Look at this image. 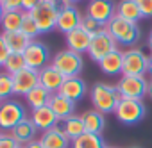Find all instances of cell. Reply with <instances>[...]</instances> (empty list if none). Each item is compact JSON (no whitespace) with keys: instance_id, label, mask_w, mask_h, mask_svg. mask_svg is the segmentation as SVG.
Wrapping results in <instances>:
<instances>
[{"instance_id":"cell-38","label":"cell","mask_w":152,"mask_h":148,"mask_svg":"<svg viewBox=\"0 0 152 148\" xmlns=\"http://www.w3.org/2000/svg\"><path fill=\"white\" fill-rule=\"evenodd\" d=\"M23 148H45L43 144H41V141L38 139V141H32V143H29V144H25Z\"/></svg>"},{"instance_id":"cell-41","label":"cell","mask_w":152,"mask_h":148,"mask_svg":"<svg viewBox=\"0 0 152 148\" xmlns=\"http://www.w3.org/2000/svg\"><path fill=\"white\" fill-rule=\"evenodd\" d=\"M148 48L152 50V30H150V34H148Z\"/></svg>"},{"instance_id":"cell-34","label":"cell","mask_w":152,"mask_h":148,"mask_svg":"<svg viewBox=\"0 0 152 148\" xmlns=\"http://www.w3.org/2000/svg\"><path fill=\"white\" fill-rule=\"evenodd\" d=\"M9 55H11V50H9V46H7L4 36L0 34V66L6 64V61L9 59Z\"/></svg>"},{"instance_id":"cell-9","label":"cell","mask_w":152,"mask_h":148,"mask_svg":"<svg viewBox=\"0 0 152 148\" xmlns=\"http://www.w3.org/2000/svg\"><path fill=\"white\" fill-rule=\"evenodd\" d=\"M25 109L23 105H20L15 100H4L0 104V128L6 130H13L20 121H23L25 116Z\"/></svg>"},{"instance_id":"cell-4","label":"cell","mask_w":152,"mask_h":148,"mask_svg":"<svg viewBox=\"0 0 152 148\" xmlns=\"http://www.w3.org/2000/svg\"><path fill=\"white\" fill-rule=\"evenodd\" d=\"M145 104L141 100L136 98H120L116 109H115V116L120 123L124 125H136L145 118Z\"/></svg>"},{"instance_id":"cell-17","label":"cell","mask_w":152,"mask_h":148,"mask_svg":"<svg viewBox=\"0 0 152 148\" xmlns=\"http://www.w3.org/2000/svg\"><path fill=\"white\" fill-rule=\"evenodd\" d=\"M90 43H91V34H88L84 29L77 27L73 29L72 32L66 34V45H68V50H73L77 54H84L88 52L90 48Z\"/></svg>"},{"instance_id":"cell-26","label":"cell","mask_w":152,"mask_h":148,"mask_svg":"<svg viewBox=\"0 0 152 148\" xmlns=\"http://www.w3.org/2000/svg\"><path fill=\"white\" fill-rule=\"evenodd\" d=\"M70 146L72 148H107L100 134H90V132H84L81 137L73 139Z\"/></svg>"},{"instance_id":"cell-24","label":"cell","mask_w":152,"mask_h":148,"mask_svg":"<svg viewBox=\"0 0 152 148\" xmlns=\"http://www.w3.org/2000/svg\"><path fill=\"white\" fill-rule=\"evenodd\" d=\"M83 116V121H84V128L86 132L90 134H102L104 130V125H106V120H104V114L99 112V111H86Z\"/></svg>"},{"instance_id":"cell-39","label":"cell","mask_w":152,"mask_h":148,"mask_svg":"<svg viewBox=\"0 0 152 148\" xmlns=\"http://www.w3.org/2000/svg\"><path fill=\"white\" fill-rule=\"evenodd\" d=\"M147 95L152 98V81H148V89H147Z\"/></svg>"},{"instance_id":"cell-7","label":"cell","mask_w":152,"mask_h":148,"mask_svg":"<svg viewBox=\"0 0 152 148\" xmlns=\"http://www.w3.org/2000/svg\"><path fill=\"white\" fill-rule=\"evenodd\" d=\"M116 89L122 98H136L141 100L147 95L148 89V81L145 77H136V75H122V79L116 84Z\"/></svg>"},{"instance_id":"cell-3","label":"cell","mask_w":152,"mask_h":148,"mask_svg":"<svg viewBox=\"0 0 152 148\" xmlns=\"http://www.w3.org/2000/svg\"><path fill=\"white\" fill-rule=\"evenodd\" d=\"M61 75H64L66 79L68 77H79V73L83 70V55L73 52V50H61L57 52L54 57H52V62H50Z\"/></svg>"},{"instance_id":"cell-25","label":"cell","mask_w":152,"mask_h":148,"mask_svg":"<svg viewBox=\"0 0 152 148\" xmlns=\"http://www.w3.org/2000/svg\"><path fill=\"white\" fill-rule=\"evenodd\" d=\"M50 96H52L50 91H47L43 86H36L31 93L25 95V100H27V104L31 105V109H39V107L48 105Z\"/></svg>"},{"instance_id":"cell-37","label":"cell","mask_w":152,"mask_h":148,"mask_svg":"<svg viewBox=\"0 0 152 148\" xmlns=\"http://www.w3.org/2000/svg\"><path fill=\"white\" fill-rule=\"evenodd\" d=\"M41 2V0H22V11H27V13H31L38 4Z\"/></svg>"},{"instance_id":"cell-22","label":"cell","mask_w":152,"mask_h":148,"mask_svg":"<svg viewBox=\"0 0 152 148\" xmlns=\"http://www.w3.org/2000/svg\"><path fill=\"white\" fill-rule=\"evenodd\" d=\"M41 144L45 148H68L72 144V141L66 137V134L56 130V128H50L47 132H43V136L39 137Z\"/></svg>"},{"instance_id":"cell-18","label":"cell","mask_w":152,"mask_h":148,"mask_svg":"<svg viewBox=\"0 0 152 148\" xmlns=\"http://www.w3.org/2000/svg\"><path fill=\"white\" fill-rule=\"evenodd\" d=\"M48 107L54 111V114L61 120H66L70 116H73V111H75V102L68 100L66 96L59 95V93H54L48 100Z\"/></svg>"},{"instance_id":"cell-10","label":"cell","mask_w":152,"mask_h":148,"mask_svg":"<svg viewBox=\"0 0 152 148\" xmlns=\"http://www.w3.org/2000/svg\"><path fill=\"white\" fill-rule=\"evenodd\" d=\"M113 50H116V41L113 39V36L104 29L102 32L91 36V43H90V48H88V55L100 62L107 54H111Z\"/></svg>"},{"instance_id":"cell-46","label":"cell","mask_w":152,"mask_h":148,"mask_svg":"<svg viewBox=\"0 0 152 148\" xmlns=\"http://www.w3.org/2000/svg\"><path fill=\"white\" fill-rule=\"evenodd\" d=\"M0 104H2V100H0Z\"/></svg>"},{"instance_id":"cell-20","label":"cell","mask_w":152,"mask_h":148,"mask_svg":"<svg viewBox=\"0 0 152 148\" xmlns=\"http://www.w3.org/2000/svg\"><path fill=\"white\" fill-rule=\"evenodd\" d=\"M100 70L106 73V75H116V73H122L124 70V52L122 50H113L111 54H107L100 62H99Z\"/></svg>"},{"instance_id":"cell-33","label":"cell","mask_w":152,"mask_h":148,"mask_svg":"<svg viewBox=\"0 0 152 148\" xmlns=\"http://www.w3.org/2000/svg\"><path fill=\"white\" fill-rule=\"evenodd\" d=\"M0 148H22L11 134H0Z\"/></svg>"},{"instance_id":"cell-15","label":"cell","mask_w":152,"mask_h":148,"mask_svg":"<svg viewBox=\"0 0 152 148\" xmlns=\"http://www.w3.org/2000/svg\"><path fill=\"white\" fill-rule=\"evenodd\" d=\"M59 95L66 96L72 102H77L86 95V82L81 77H68V79H64V82L59 89Z\"/></svg>"},{"instance_id":"cell-42","label":"cell","mask_w":152,"mask_h":148,"mask_svg":"<svg viewBox=\"0 0 152 148\" xmlns=\"http://www.w3.org/2000/svg\"><path fill=\"white\" fill-rule=\"evenodd\" d=\"M2 16H4V9H2V4H0V20H2Z\"/></svg>"},{"instance_id":"cell-5","label":"cell","mask_w":152,"mask_h":148,"mask_svg":"<svg viewBox=\"0 0 152 148\" xmlns=\"http://www.w3.org/2000/svg\"><path fill=\"white\" fill-rule=\"evenodd\" d=\"M31 16L34 18L38 29H39V34H43V32H48V30L56 29L59 11L54 6L52 0H41V2L31 11Z\"/></svg>"},{"instance_id":"cell-14","label":"cell","mask_w":152,"mask_h":148,"mask_svg":"<svg viewBox=\"0 0 152 148\" xmlns=\"http://www.w3.org/2000/svg\"><path fill=\"white\" fill-rule=\"evenodd\" d=\"M64 79H66V77L61 75V73H59L52 64L45 66V68L39 71V86H43V88H45L47 91H50L52 95H54V93H59V89H61Z\"/></svg>"},{"instance_id":"cell-8","label":"cell","mask_w":152,"mask_h":148,"mask_svg":"<svg viewBox=\"0 0 152 148\" xmlns=\"http://www.w3.org/2000/svg\"><path fill=\"white\" fill-rule=\"evenodd\" d=\"M23 59H25V66L27 68H31L34 71H41L45 66H48L50 52L41 41L32 39L29 43V46L25 48V52H23Z\"/></svg>"},{"instance_id":"cell-28","label":"cell","mask_w":152,"mask_h":148,"mask_svg":"<svg viewBox=\"0 0 152 148\" xmlns=\"http://www.w3.org/2000/svg\"><path fill=\"white\" fill-rule=\"evenodd\" d=\"M84 132H86V128H84L83 116H75L73 114V116H70V118L64 120V134H66V137L70 141L81 137Z\"/></svg>"},{"instance_id":"cell-16","label":"cell","mask_w":152,"mask_h":148,"mask_svg":"<svg viewBox=\"0 0 152 148\" xmlns=\"http://www.w3.org/2000/svg\"><path fill=\"white\" fill-rule=\"evenodd\" d=\"M57 120L59 118L54 114V111L48 105L39 107V109H32V112H31V121L34 123V127L38 130H43V132L54 128V125L57 123Z\"/></svg>"},{"instance_id":"cell-47","label":"cell","mask_w":152,"mask_h":148,"mask_svg":"<svg viewBox=\"0 0 152 148\" xmlns=\"http://www.w3.org/2000/svg\"><path fill=\"white\" fill-rule=\"evenodd\" d=\"M22 148H23V146H22Z\"/></svg>"},{"instance_id":"cell-35","label":"cell","mask_w":152,"mask_h":148,"mask_svg":"<svg viewBox=\"0 0 152 148\" xmlns=\"http://www.w3.org/2000/svg\"><path fill=\"white\" fill-rule=\"evenodd\" d=\"M136 4L141 11L143 18H150L152 16V0H136Z\"/></svg>"},{"instance_id":"cell-30","label":"cell","mask_w":152,"mask_h":148,"mask_svg":"<svg viewBox=\"0 0 152 148\" xmlns=\"http://www.w3.org/2000/svg\"><path fill=\"white\" fill-rule=\"evenodd\" d=\"M11 95H15L13 75L4 71V73H0V100H7Z\"/></svg>"},{"instance_id":"cell-32","label":"cell","mask_w":152,"mask_h":148,"mask_svg":"<svg viewBox=\"0 0 152 148\" xmlns=\"http://www.w3.org/2000/svg\"><path fill=\"white\" fill-rule=\"evenodd\" d=\"M81 29H84L88 34H91V36H95V34H99V32H102L106 27L102 25V23H99L97 20H93V18H90L88 15H84L83 16V20H81Z\"/></svg>"},{"instance_id":"cell-12","label":"cell","mask_w":152,"mask_h":148,"mask_svg":"<svg viewBox=\"0 0 152 148\" xmlns=\"http://www.w3.org/2000/svg\"><path fill=\"white\" fill-rule=\"evenodd\" d=\"M13 84H15V95L25 96L36 86H39V71H34L31 68H23L22 71L13 75Z\"/></svg>"},{"instance_id":"cell-11","label":"cell","mask_w":152,"mask_h":148,"mask_svg":"<svg viewBox=\"0 0 152 148\" xmlns=\"http://www.w3.org/2000/svg\"><path fill=\"white\" fill-rule=\"evenodd\" d=\"M86 15L106 27L111 22V18L116 15V6L111 0H90L86 7Z\"/></svg>"},{"instance_id":"cell-44","label":"cell","mask_w":152,"mask_h":148,"mask_svg":"<svg viewBox=\"0 0 152 148\" xmlns=\"http://www.w3.org/2000/svg\"><path fill=\"white\" fill-rule=\"evenodd\" d=\"M127 148H140V146H127Z\"/></svg>"},{"instance_id":"cell-43","label":"cell","mask_w":152,"mask_h":148,"mask_svg":"<svg viewBox=\"0 0 152 148\" xmlns=\"http://www.w3.org/2000/svg\"><path fill=\"white\" fill-rule=\"evenodd\" d=\"M66 2H70V4H75V2H79V0H66Z\"/></svg>"},{"instance_id":"cell-31","label":"cell","mask_w":152,"mask_h":148,"mask_svg":"<svg viewBox=\"0 0 152 148\" xmlns=\"http://www.w3.org/2000/svg\"><path fill=\"white\" fill-rule=\"evenodd\" d=\"M31 41L39 34V29H38V25H36V22H34V18L31 16V13H27V11H23V23H22V29H20Z\"/></svg>"},{"instance_id":"cell-40","label":"cell","mask_w":152,"mask_h":148,"mask_svg":"<svg viewBox=\"0 0 152 148\" xmlns=\"http://www.w3.org/2000/svg\"><path fill=\"white\" fill-rule=\"evenodd\" d=\"M148 73L152 75V55H150V59H148Z\"/></svg>"},{"instance_id":"cell-13","label":"cell","mask_w":152,"mask_h":148,"mask_svg":"<svg viewBox=\"0 0 152 148\" xmlns=\"http://www.w3.org/2000/svg\"><path fill=\"white\" fill-rule=\"evenodd\" d=\"M81 20H83V16H81L79 9L75 7V6H68V7H64L63 11H59L56 29H59L61 32L68 34V32H72L73 29L81 27Z\"/></svg>"},{"instance_id":"cell-27","label":"cell","mask_w":152,"mask_h":148,"mask_svg":"<svg viewBox=\"0 0 152 148\" xmlns=\"http://www.w3.org/2000/svg\"><path fill=\"white\" fill-rule=\"evenodd\" d=\"M22 23H23V11H6L2 20H0L4 32H16L22 29Z\"/></svg>"},{"instance_id":"cell-29","label":"cell","mask_w":152,"mask_h":148,"mask_svg":"<svg viewBox=\"0 0 152 148\" xmlns=\"http://www.w3.org/2000/svg\"><path fill=\"white\" fill-rule=\"evenodd\" d=\"M23 68H27V66H25L23 54H11L9 59H7L6 64H4V70H6V73H9V75H15V73L22 71Z\"/></svg>"},{"instance_id":"cell-2","label":"cell","mask_w":152,"mask_h":148,"mask_svg":"<svg viewBox=\"0 0 152 148\" xmlns=\"http://www.w3.org/2000/svg\"><path fill=\"white\" fill-rule=\"evenodd\" d=\"M90 96H91V104H93L95 111H99L102 114L115 112V109H116V105L122 98L116 86H109V84H104V82H97L91 88Z\"/></svg>"},{"instance_id":"cell-19","label":"cell","mask_w":152,"mask_h":148,"mask_svg":"<svg viewBox=\"0 0 152 148\" xmlns=\"http://www.w3.org/2000/svg\"><path fill=\"white\" fill-rule=\"evenodd\" d=\"M36 132H38V128L34 127V123L31 121V118H25L23 121H20L11 130V136L20 143V146H25V144L36 141Z\"/></svg>"},{"instance_id":"cell-45","label":"cell","mask_w":152,"mask_h":148,"mask_svg":"<svg viewBox=\"0 0 152 148\" xmlns=\"http://www.w3.org/2000/svg\"><path fill=\"white\" fill-rule=\"evenodd\" d=\"M107 148H116V146H107Z\"/></svg>"},{"instance_id":"cell-23","label":"cell","mask_w":152,"mask_h":148,"mask_svg":"<svg viewBox=\"0 0 152 148\" xmlns=\"http://www.w3.org/2000/svg\"><path fill=\"white\" fill-rule=\"evenodd\" d=\"M2 36H4V39H6V43H7L9 50H11V54H23L25 48L31 43V39L22 30H16V32H2Z\"/></svg>"},{"instance_id":"cell-6","label":"cell","mask_w":152,"mask_h":148,"mask_svg":"<svg viewBox=\"0 0 152 148\" xmlns=\"http://www.w3.org/2000/svg\"><path fill=\"white\" fill-rule=\"evenodd\" d=\"M148 59L143 50L132 46L127 48L124 52V70L122 73L124 75H136V77H143L145 71H148Z\"/></svg>"},{"instance_id":"cell-21","label":"cell","mask_w":152,"mask_h":148,"mask_svg":"<svg viewBox=\"0 0 152 148\" xmlns=\"http://www.w3.org/2000/svg\"><path fill=\"white\" fill-rule=\"evenodd\" d=\"M116 15L127 22H132V23H138L143 18L136 0H120L116 6Z\"/></svg>"},{"instance_id":"cell-36","label":"cell","mask_w":152,"mask_h":148,"mask_svg":"<svg viewBox=\"0 0 152 148\" xmlns=\"http://www.w3.org/2000/svg\"><path fill=\"white\" fill-rule=\"evenodd\" d=\"M4 13L6 11H22V0H0Z\"/></svg>"},{"instance_id":"cell-1","label":"cell","mask_w":152,"mask_h":148,"mask_svg":"<svg viewBox=\"0 0 152 148\" xmlns=\"http://www.w3.org/2000/svg\"><path fill=\"white\" fill-rule=\"evenodd\" d=\"M106 30L113 36V39L116 43H122V45H125L129 48H132V45L138 43V39L141 36L138 23L127 22V20L120 18L118 15H115L111 18V22L106 25Z\"/></svg>"}]
</instances>
